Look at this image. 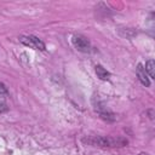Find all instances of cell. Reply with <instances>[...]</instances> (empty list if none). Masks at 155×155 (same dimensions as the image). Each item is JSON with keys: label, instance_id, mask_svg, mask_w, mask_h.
Here are the masks:
<instances>
[{"label": "cell", "instance_id": "6da1fadb", "mask_svg": "<svg viewBox=\"0 0 155 155\" xmlns=\"http://www.w3.org/2000/svg\"><path fill=\"white\" fill-rule=\"evenodd\" d=\"M19 41L25 45V46H29L31 48H35V50H41L44 51L45 50V44L38 39L36 36H33V35H25V36H21L19 38Z\"/></svg>", "mask_w": 155, "mask_h": 155}, {"label": "cell", "instance_id": "7a4b0ae2", "mask_svg": "<svg viewBox=\"0 0 155 155\" xmlns=\"http://www.w3.org/2000/svg\"><path fill=\"white\" fill-rule=\"evenodd\" d=\"M71 41H73V45L75 46V48L76 50H79V51H81V52H88L90 51V41L85 38V36H82V35H74L73 36V39H71Z\"/></svg>", "mask_w": 155, "mask_h": 155}, {"label": "cell", "instance_id": "3957f363", "mask_svg": "<svg viewBox=\"0 0 155 155\" xmlns=\"http://www.w3.org/2000/svg\"><path fill=\"white\" fill-rule=\"evenodd\" d=\"M85 140H87L88 143H92L94 145H101V147H113L117 143L115 139L104 138V137H94L92 139H85Z\"/></svg>", "mask_w": 155, "mask_h": 155}, {"label": "cell", "instance_id": "277c9868", "mask_svg": "<svg viewBox=\"0 0 155 155\" xmlns=\"http://www.w3.org/2000/svg\"><path fill=\"white\" fill-rule=\"evenodd\" d=\"M136 73H137V76H138V79H139V81H140L144 86H149V85H150V81H149V79H148L147 71H145V69L143 68L142 64H138V65H137Z\"/></svg>", "mask_w": 155, "mask_h": 155}, {"label": "cell", "instance_id": "5b68a950", "mask_svg": "<svg viewBox=\"0 0 155 155\" xmlns=\"http://www.w3.org/2000/svg\"><path fill=\"white\" fill-rule=\"evenodd\" d=\"M96 74H97V76L101 79V80H109V78H110V73L109 71H107L102 65H96Z\"/></svg>", "mask_w": 155, "mask_h": 155}, {"label": "cell", "instance_id": "8992f818", "mask_svg": "<svg viewBox=\"0 0 155 155\" xmlns=\"http://www.w3.org/2000/svg\"><path fill=\"white\" fill-rule=\"evenodd\" d=\"M154 68H155V62H154V59H149L147 63H145V71H148V74H149V76L151 78V79H154Z\"/></svg>", "mask_w": 155, "mask_h": 155}, {"label": "cell", "instance_id": "52a82bcc", "mask_svg": "<svg viewBox=\"0 0 155 155\" xmlns=\"http://www.w3.org/2000/svg\"><path fill=\"white\" fill-rule=\"evenodd\" d=\"M6 93H7V87H6L2 82H0V96L6 94Z\"/></svg>", "mask_w": 155, "mask_h": 155}, {"label": "cell", "instance_id": "ba28073f", "mask_svg": "<svg viewBox=\"0 0 155 155\" xmlns=\"http://www.w3.org/2000/svg\"><path fill=\"white\" fill-rule=\"evenodd\" d=\"M7 110V107H6V104L4 103V102H0V113H2V111H6Z\"/></svg>", "mask_w": 155, "mask_h": 155}, {"label": "cell", "instance_id": "9c48e42d", "mask_svg": "<svg viewBox=\"0 0 155 155\" xmlns=\"http://www.w3.org/2000/svg\"><path fill=\"white\" fill-rule=\"evenodd\" d=\"M10 153L7 151V150H5V149H2V148H0V155H8Z\"/></svg>", "mask_w": 155, "mask_h": 155}, {"label": "cell", "instance_id": "30bf717a", "mask_svg": "<svg viewBox=\"0 0 155 155\" xmlns=\"http://www.w3.org/2000/svg\"><path fill=\"white\" fill-rule=\"evenodd\" d=\"M140 155H147V154H140Z\"/></svg>", "mask_w": 155, "mask_h": 155}]
</instances>
